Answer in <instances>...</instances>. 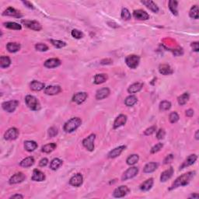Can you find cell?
<instances>
[{
  "instance_id": "cell-10",
  "label": "cell",
  "mask_w": 199,
  "mask_h": 199,
  "mask_svg": "<svg viewBox=\"0 0 199 199\" xmlns=\"http://www.w3.org/2000/svg\"><path fill=\"white\" fill-rule=\"evenodd\" d=\"M130 190L127 186H120V187H117L115 190L114 191V193H113V195H114V198H123L125 195H128L129 193Z\"/></svg>"
},
{
  "instance_id": "cell-17",
  "label": "cell",
  "mask_w": 199,
  "mask_h": 199,
  "mask_svg": "<svg viewBox=\"0 0 199 199\" xmlns=\"http://www.w3.org/2000/svg\"><path fill=\"white\" fill-rule=\"evenodd\" d=\"M62 91L59 86H48L44 89V93L47 95H56Z\"/></svg>"
},
{
  "instance_id": "cell-33",
  "label": "cell",
  "mask_w": 199,
  "mask_h": 199,
  "mask_svg": "<svg viewBox=\"0 0 199 199\" xmlns=\"http://www.w3.org/2000/svg\"><path fill=\"white\" fill-rule=\"evenodd\" d=\"M34 162H35L34 158L32 157H27V158H25L24 160H22V161L20 162V165L21 167H25V168H27V167L33 166Z\"/></svg>"
},
{
  "instance_id": "cell-50",
  "label": "cell",
  "mask_w": 199,
  "mask_h": 199,
  "mask_svg": "<svg viewBox=\"0 0 199 199\" xmlns=\"http://www.w3.org/2000/svg\"><path fill=\"white\" fill-rule=\"evenodd\" d=\"M58 128H55V127H52V128H49L48 130V135L49 136L53 138V137H55L57 135H58Z\"/></svg>"
},
{
  "instance_id": "cell-41",
  "label": "cell",
  "mask_w": 199,
  "mask_h": 199,
  "mask_svg": "<svg viewBox=\"0 0 199 199\" xmlns=\"http://www.w3.org/2000/svg\"><path fill=\"white\" fill-rule=\"evenodd\" d=\"M137 101H138V99H137L136 97L134 96V95H130L125 99V103L126 106L132 107L133 105H135L137 103Z\"/></svg>"
},
{
  "instance_id": "cell-58",
  "label": "cell",
  "mask_w": 199,
  "mask_h": 199,
  "mask_svg": "<svg viewBox=\"0 0 199 199\" xmlns=\"http://www.w3.org/2000/svg\"><path fill=\"white\" fill-rule=\"evenodd\" d=\"M10 198H23V196L21 195H14L10 197Z\"/></svg>"
},
{
  "instance_id": "cell-19",
  "label": "cell",
  "mask_w": 199,
  "mask_h": 199,
  "mask_svg": "<svg viewBox=\"0 0 199 199\" xmlns=\"http://www.w3.org/2000/svg\"><path fill=\"white\" fill-rule=\"evenodd\" d=\"M125 149H126V146H118V147L115 148V149L111 150V152L108 153V158L114 159V158H116V157H119V156L122 154V152H123Z\"/></svg>"
},
{
  "instance_id": "cell-44",
  "label": "cell",
  "mask_w": 199,
  "mask_h": 199,
  "mask_svg": "<svg viewBox=\"0 0 199 199\" xmlns=\"http://www.w3.org/2000/svg\"><path fill=\"white\" fill-rule=\"evenodd\" d=\"M51 43L52 44V45H54L57 48H62V47H64L65 46H66V42L59 41V40H51Z\"/></svg>"
},
{
  "instance_id": "cell-37",
  "label": "cell",
  "mask_w": 199,
  "mask_h": 199,
  "mask_svg": "<svg viewBox=\"0 0 199 199\" xmlns=\"http://www.w3.org/2000/svg\"><path fill=\"white\" fill-rule=\"evenodd\" d=\"M4 26L8 29L15 30V31H20L22 29L21 25L15 23V22H7V23H4Z\"/></svg>"
},
{
  "instance_id": "cell-6",
  "label": "cell",
  "mask_w": 199,
  "mask_h": 199,
  "mask_svg": "<svg viewBox=\"0 0 199 199\" xmlns=\"http://www.w3.org/2000/svg\"><path fill=\"white\" fill-rule=\"evenodd\" d=\"M140 62V58L139 56L135 55H128L126 58H125V62L126 65L129 67L130 68H136L138 67V64H139Z\"/></svg>"
},
{
  "instance_id": "cell-60",
  "label": "cell",
  "mask_w": 199,
  "mask_h": 199,
  "mask_svg": "<svg viewBox=\"0 0 199 199\" xmlns=\"http://www.w3.org/2000/svg\"><path fill=\"white\" fill-rule=\"evenodd\" d=\"M195 138H196V139H198V130H197L196 134H195Z\"/></svg>"
},
{
  "instance_id": "cell-1",
  "label": "cell",
  "mask_w": 199,
  "mask_h": 199,
  "mask_svg": "<svg viewBox=\"0 0 199 199\" xmlns=\"http://www.w3.org/2000/svg\"><path fill=\"white\" fill-rule=\"evenodd\" d=\"M195 175V171H191V172H187V173H184V174H182L181 176H180L179 177H177L176 180H175V181L173 183L171 187L169 188V190L172 191L177 188V187H184V186L187 185V184L191 182V181L193 179Z\"/></svg>"
},
{
  "instance_id": "cell-20",
  "label": "cell",
  "mask_w": 199,
  "mask_h": 199,
  "mask_svg": "<svg viewBox=\"0 0 199 199\" xmlns=\"http://www.w3.org/2000/svg\"><path fill=\"white\" fill-rule=\"evenodd\" d=\"M31 180L33 181H38V182L44 181L45 180V175L41 170L35 169L33 171V175L32 177H31Z\"/></svg>"
},
{
  "instance_id": "cell-51",
  "label": "cell",
  "mask_w": 199,
  "mask_h": 199,
  "mask_svg": "<svg viewBox=\"0 0 199 199\" xmlns=\"http://www.w3.org/2000/svg\"><path fill=\"white\" fill-rule=\"evenodd\" d=\"M156 130H157V126H152L150 128H147V129L145 131V135H151L153 133L156 132Z\"/></svg>"
},
{
  "instance_id": "cell-22",
  "label": "cell",
  "mask_w": 199,
  "mask_h": 199,
  "mask_svg": "<svg viewBox=\"0 0 199 199\" xmlns=\"http://www.w3.org/2000/svg\"><path fill=\"white\" fill-rule=\"evenodd\" d=\"M173 172L174 171H173V167H170V168H168L165 171H163L161 173V176H160V181L161 182H166V181L172 177Z\"/></svg>"
},
{
  "instance_id": "cell-26",
  "label": "cell",
  "mask_w": 199,
  "mask_h": 199,
  "mask_svg": "<svg viewBox=\"0 0 199 199\" xmlns=\"http://www.w3.org/2000/svg\"><path fill=\"white\" fill-rule=\"evenodd\" d=\"M6 49L10 53H16L20 50V44L16 42H9L6 44Z\"/></svg>"
},
{
  "instance_id": "cell-34",
  "label": "cell",
  "mask_w": 199,
  "mask_h": 199,
  "mask_svg": "<svg viewBox=\"0 0 199 199\" xmlns=\"http://www.w3.org/2000/svg\"><path fill=\"white\" fill-rule=\"evenodd\" d=\"M177 6H178L177 1H175V0H170V1L169 2V9H170V10L171 11V12L174 16L178 15Z\"/></svg>"
},
{
  "instance_id": "cell-49",
  "label": "cell",
  "mask_w": 199,
  "mask_h": 199,
  "mask_svg": "<svg viewBox=\"0 0 199 199\" xmlns=\"http://www.w3.org/2000/svg\"><path fill=\"white\" fill-rule=\"evenodd\" d=\"M163 147V143H160V142L157 143V145H155V146L152 148V149H151V153H156V152H159V151L161 150Z\"/></svg>"
},
{
  "instance_id": "cell-14",
  "label": "cell",
  "mask_w": 199,
  "mask_h": 199,
  "mask_svg": "<svg viewBox=\"0 0 199 199\" xmlns=\"http://www.w3.org/2000/svg\"><path fill=\"white\" fill-rule=\"evenodd\" d=\"M88 97V94L85 92H79V93H76L72 97V101L76 103L77 104H81Z\"/></svg>"
},
{
  "instance_id": "cell-25",
  "label": "cell",
  "mask_w": 199,
  "mask_h": 199,
  "mask_svg": "<svg viewBox=\"0 0 199 199\" xmlns=\"http://www.w3.org/2000/svg\"><path fill=\"white\" fill-rule=\"evenodd\" d=\"M159 72L160 74L164 75V76H168V75H171L173 72V70L169 65L163 64L160 65L159 67Z\"/></svg>"
},
{
  "instance_id": "cell-42",
  "label": "cell",
  "mask_w": 199,
  "mask_h": 199,
  "mask_svg": "<svg viewBox=\"0 0 199 199\" xmlns=\"http://www.w3.org/2000/svg\"><path fill=\"white\" fill-rule=\"evenodd\" d=\"M189 16H190L191 18L195 19V20H198V6H193L191 9L190 12H189Z\"/></svg>"
},
{
  "instance_id": "cell-4",
  "label": "cell",
  "mask_w": 199,
  "mask_h": 199,
  "mask_svg": "<svg viewBox=\"0 0 199 199\" xmlns=\"http://www.w3.org/2000/svg\"><path fill=\"white\" fill-rule=\"evenodd\" d=\"M95 138H96V135H95V134H91V135H89L88 137L84 138L83 141H82V145H83L84 147H85L87 150L90 151V152L94 150Z\"/></svg>"
},
{
  "instance_id": "cell-55",
  "label": "cell",
  "mask_w": 199,
  "mask_h": 199,
  "mask_svg": "<svg viewBox=\"0 0 199 199\" xmlns=\"http://www.w3.org/2000/svg\"><path fill=\"white\" fill-rule=\"evenodd\" d=\"M47 163H48V160L47 158H44L42 160H41V161L39 162V166L40 167H45L47 166Z\"/></svg>"
},
{
  "instance_id": "cell-52",
  "label": "cell",
  "mask_w": 199,
  "mask_h": 199,
  "mask_svg": "<svg viewBox=\"0 0 199 199\" xmlns=\"http://www.w3.org/2000/svg\"><path fill=\"white\" fill-rule=\"evenodd\" d=\"M165 135H166V132L163 129H160L158 132H157V137L158 139H163V138L165 137Z\"/></svg>"
},
{
  "instance_id": "cell-11",
  "label": "cell",
  "mask_w": 199,
  "mask_h": 199,
  "mask_svg": "<svg viewBox=\"0 0 199 199\" xmlns=\"http://www.w3.org/2000/svg\"><path fill=\"white\" fill-rule=\"evenodd\" d=\"M26 179V176L22 172H19V173H16L15 174L12 175L9 179V183L10 184H19V183L23 182Z\"/></svg>"
},
{
  "instance_id": "cell-45",
  "label": "cell",
  "mask_w": 199,
  "mask_h": 199,
  "mask_svg": "<svg viewBox=\"0 0 199 199\" xmlns=\"http://www.w3.org/2000/svg\"><path fill=\"white\" fill-rule=\"evenodd\" d=\"M122 18L124 20H129L131 19L132 16L131 13H130L129 10L126 8H123L122 10Z\"/></svg>"
},
{
  "instance_id": "cell-54",
  "label": "cell",
  "mask_w": 199,
  "mask_h": 199,
  "mask_svg": "<svg viewBox=\"0 0 199 199\" xmlns=\"http://www.w3.org/2000/svg\"><path fill=\"white\" fill-rule=\"evenodd\" d=\"M191 46H192V47L193 48V50L195 51V52H198L199 51V44H198V42H192V44H191Z\"/></svg>"
},
{
  "instance_id": "cell-32",
  "label": "cell",
  "mask_w": 199,
  "mask_h": 199,
  "mask_svg": "<svg viewBox=\"0 0 199 199\" xmlns=\"http://www.w3.org/2000/svg\"><path fill=\"white\" fill-rule=\"evenodd\" d=\"M108 77L107 75L104 74V73H102V74H97L96 76H94V83L95 84H102L103 82H106L107 80Z\"/></svg>"
},
{
  "instance_id": "cell-28",
  "label": "cell",
  "mask_w": 199,
  "mask_h": 199,
  "mask_svg": "<svg viewBox=\"0 0 199 199\" xmlns=\"http://www.w3.org/2000/svg\"><path fill=\"white\" fill-rule=\"evenodd\" d=\"M143 84L142 82H135L130 86L128 89V92L129 93H136L139 92L142 89Z\"/></svg>"
},
{
  "instance_id": "cell-13",
  "label": "cell",
  "mask_w": 199,
  "mask_h": 199,
  "mask_svg": "<svg viewBox=\"0 0 199 199\" xmlns=\"http://www.w3.org/2000/svg\"><path fill=\"white\" fill-rule=\"evenodd\" d=\"M3 16H8V17H16V18H21L23 17L21 13H20V11H18L17 9H14L12 7H9L6 9V10L3 12L2 13Z\"/></svg>"
},
{
  "instance_id": "cell-57",
  "label": "cell",
  "mask_w": 199,
  "mask_h": 199,
  "mask_svg": "<svg viewBox=\"0 0 199 199\" xmlns=\"http://www.w3.org/2000/svg\"><path fill=\"white\" fill-rule=\"evenodd\" d=\"M194 115V111L192 109H189L186 111V116L187 117H192Z\"/></svg>"
},
{
  "instance_id": "cell-18",
  "label": "cell",
  "mask_w": 199,
  "mask_h": 199,
  "mask_svg": "<svg viewBox=\"0 0 199 199\" xmlns=\"http://www.w3.org/2000/svg\"><path fill=\"white\" fill-rule=\"evenodd\" d=\"M127 122V116L125 114H120L118 117H117V118L115 119L114 122V128H118L120 127L123 126L126 124Z\"/></svg>"
},
{
  "instance_id": "cell-21",
  "label": "cell",
  "mask_w": 199,
  "mask_h": 199,
  "mask_svg": "<svg viewBox=\"0 0 199 199\" xmlns=\"http://www.w3.org/2000/svg\"><path fill=\"white\" fill-rule=\"evenodd\" d=\"M110 93H111V91H110L109 89L107 88V87L100 89V90H98L97 91L96 99L99 100L105 99V98H107L109 96Z\"/></svg>"
},
{
  "instance_id": "cell-43",
  "label": "cell",
  "mask_w": 199,
  "mask_h": 199,
  "mask_svg": "<svg viewBox=\"0 0 199 199\" xmlns=\"http://www.w3.org/2000/svg\"><path fill=\"white\" fill-rule=\"evenodd\" d=\"M171 107V103L167 100H163V101L160 102V110L162 111H166L170 109Z\"/></svg>"
},
{
  "instance_id": "cell-35",
  "label": "cell",
  "mask_w": 199,
  "mask_h": 199,
  "mask_svg": "<svg viewBox=\"0 0 199 199\" xmlns=\"http://www.w3.org/2000/svg\"><path fill=\"white\" fill-rule=\"evenodd\" d=\"M11 65V60L8 56H1L0 58V67L2 68H6Z\"/></svg>"
},
{
  "instance_id": "cell-56",
  "label": "cell",
  "mask_w": 199,
  "mask_h": 199,
  "mask_svg": "<svg viewBox=\"0 0 199 199\" xmlns=\"http://www.w3.org/2000/svg\"><path fill=\"white\" fill-rule=\"evenodd\" d=\"M22 2L23 3V4L25 5V6H27V8H29V9H34V7H33V6L32 5V3L30 2H27V1H23Z\"/></svg>"
},
{
  "instance_id": "cell-38",
  "label": "cell",
  "mask_w": 199,
  "mask_h": 199,
  "mask_svg": "<svg viewBox=\"0 0 199 199\" xmlns=\"http://www.w3.org/2000/svg\"><path fill=\"white\" fill-rule=\"evenodd\" d=\"M57 146L55 143H49V144L44 145L42 147V152H45V153H50V152H53L55 149H56Z\"/></svg>"
},
{
  "instance_id": "cell-36",
  "label": "cell",
  "mask_w": 199,
  "mask_h": 199,
  "mask_svg": "<svg viewBox=\"0 0 199 199\" xmlns=\"http://www.w3.org/2000/svg\"><path fill=\"white\" fill-rule=\"evenodd\" d=\"M62 160H61L58 158H55L54 160H52L50 163V168L52 170H56L59 168L62 165Z\"/></svg>"
},
{
  "instance_id": "cell-30",
  "label": "cell",
  "mask_w": 199,
  "mask_h": 199,
  "mask_svg": "<svg viewBox=\"0 0 199 199\" xmlns=\"http://www.w3.org/2000/svg\"><path fill=\"white\" fill-rule=\"evenodd\" d=\"M37 143L34 141H26L24 142V149L27 152H33L37 148Z\"/></svg>"
},
{
  "instance_id": "cell-47",
  "label": "cell",
  "mask_w": 199,
  "mask_h": 199,
  "mask_svg": "<svg viewBox=\"0 0 199 199\" xmlns=\"http://www.w3.org/2000/svg\"><path fill=\"white\" fill-rule=\"evenodd\" d=\"M71 34L73 37L76 38V39H80V38L83 37V33H82V31H79V30L77 29L72 30Z\"/></svg>"
},
{
  "instance_id": "cell-27",
  "label": "cell",
  "mask_w": 199,
  "mask_h": 199,
  "mask_svg": "<svg viewBox=\"0 0 199 199\" xmlns=\"http://www.w3.org/2000/svg\"><path fill=\"white\" fill-rule=\"evenodd\" d=\"M153 183V179H152V178H149V179L146 180L145 182H143L142 184H141L140 189H141L142 191H143V192H148V191H149L152 187Z\"/></svg>"
},
{
  "instance_id": "cell-24",
  "label": "cell",
  "mask_w": 199,
  "mask_h": 199,
  "mask_svg": "<svg viewBox=\"0 0 199 199\" xmlns=\"http://www.w3.org/2000/svg\"><path fill=\"white\" fill-rule=\"evenodd\" d=\"M61 65V61L58 58H50L45 61L44 66L48 68H53L58 67Z\"/></svg>"
},
{
  "instance_id": "cell-59",
  "label": "cell",
  "mask_w": 199,
  "mask_h": 199,
  "mask_svg": "<svg viewBox=\"0 0 199 199\" xmlns=\"http://www.w3.org/2000/svg\"><path fill=\"white\" fill-rule=\"evenodd\" d=\"M191 198H195V199H198L199 198V195L198 194H194V195H192L190 197Z\"/></svg>"
},
{
  "instance_id": "cell-16",
  "label": "cell",
  "mask_w": 199,
  "mask_h": 199,
  "mask_svg": "<svg viewBox=\"0 0 199 199\" xmlns=\"http://www.w3.org/2000/svg\"><path fill=\"white\" fill-rule=\"evenodd\" d=\"M133 16L136 20H147L149 19V15L144 10L137 9L133 12Z\"/></svg>"
},
{
  "instance_id": "cell-40",
  "label": "cell",
  "mask_w": 199,
  "mask_h": 199,
  "mask_svg": "<svg viewBox=\"0 0 199 199\" xmlns=\"http://www.w3.org/2000/svg\"><path fill=\"white\" fill-rule=\"evenodd\" d=\"M138 160H139V157L137 154H132V155L129 156L127 159L126 162L127 164L130 165V166H132V165H135V163H138Z\"/></svg>"
},
{
  "instance_id": "cell-7",
  "label": "cell",
  "mask_w": 199,
  "mask_h": 199,
  "mask_svg": "<svg viewBox=\"0 0 199 199\" xmlns=\"http://www.w3.org/2000/svg\"><path fill=\"white\" fill-rule=\"evenodd\" d=\"M22 23L24 24L27 27H28L29 29L33 30L35 31H39L42 29V26L41 25V23L39 22L36 21V20H22Z\"/></svg>"
},
{
  "instance_id": "cell-46",
  "label": "cell",
  "mask_w": 199,
  "mask_h": 199,
  "mask_svg": "<svg viewBox=\"0 0 199 199\" xmlns=\"http://www.w3.org/2000/svg\"><path fill=\"white\" fill-rule=\"evenodd\" d=\"M179 115H178V114L177 112H172L171 114H170V116H169V120H170V123L172 124H174L176 123V122H177L178 121H179Z\"/></svg>"
},
{
  "instance_id": "cell-53",
  "label": "cell",
  "mask_w": 199,
  "mask_h": 199,
  "mask_svg": "<svg viewBox=\"0 0 199 199\" xmlns=\"http://www.w3.org/2000/svg\"><path fill=\"white\" fill-rule=\"evenodd\" d=\"M173 154H170V155L167 156L166 158L164 159L163 163H164V164H168V163H171V162L173 161Z\"/></svg>"
},
{
  "instance_id": "cell-39",
  "label": "cell",
  "mask_w": 199,
  "mask_h": 199,
  "mask_svg": "<svg viewBox=\"0 0 199 199\" xmlns=\"http://www.w3.org/2000/svg\"><path fill=\"white\" fill-rule=\"evenodd\" d=\"M189 98H190V96H189L188 93H184V94L181 95V96L177 98L178 103H179L181 106H184V104H186V103H187V101L189 100Z\"/></svg>"
},
{
  "instance_id": "cell-2",
  "label": "cell",
  "mask_w": 199,
  "mask_h": 199,
  "mask_svg": "<svg viewBox=\"0 0 199 199\" xmlns=\"http://www.w3.org/2000/svg\"><path fill=\"white\" fill-rule=\"evenodd\" d=\"M82 124V120L79 117H72L65 124L64 131L66 132L70 133L76 131Z\"/></svg>"
},
{
  "instance_id": "cell-8",
  "label": "cell",
  "mask_w": 199,
  "mask_h": 199,
  "mask_svg": "<svg viewBox=\"0 0 199 199\" xmlns=\"http://www.w3.org/2000/svg\"><path fill=\"white\" fill-rule=\"evenodd\" d=\"M20 132L17 128H11L8 129L4 134V138L7 141H12V140L17 139V137L19 136Z\"/></svg>"
},
{
  "instance_id": "cell-9",
  "label": "cell",
  "mask_w": 199,
  "mask_h": 199,
  "mask_svg": "<svg viewBox=\"0 0 199 199\" xmlns=\"http://www.w3.org/2000/svg\"><path fill=\"white\" fill-rule=\"evenodd\" d=\"M138 167H131V168L128 169V170L124 173L123 176H122V180L123 181H128V180L129 179H132V178L135 177L138 174Z\"/></svg>"
},
{
  "instance_id": "cell-31",
  "label": "cell",
  "mask_w": 199,
  "mask_h": 199,
  "mask_svg": "<svg viewBox=\"0 0 199 199\" xmlns=\"http://www.w3.org/2000/svg\"><path fill=\"white\" fill-rule=\"evenodd\" d=\"M158 167V163H154V162H152V163H149L146 165L143 169V171L146 173H152V172L155 171L156 170Z\"/></svg>"
},
{
  "instance_id": "cell-29",
  "label": "cell",
  "mask_w": 199,
  "mask_h": 199,
  "mask_svg": "<svg viewBox=\"0 0 199 199\" xmlns=\"http://www.w3.org/2000/svg\"><path fill=\"white\" fill-rule=\"evenodd\" d=\"M30 87H31V89L33 90V91H41V90H42L44 88L45 86H44V84L43 82L33 80L31 82Z\"/></svg>"
},
{
  "instance_id": "cell-3",
  "label": "cell",
  "mask_w": 199,
  "mask_h": 199,
  "mask_svg": "<svg viewBox=\"0 0 199 199\" xmlns=\"http://www.w3.org/2000/svg\"><path fill=\"white\" fill-rule=\"evenodd\" d=\"M25 102L28 107L32 111H39L41 109V104L39 100L37 99L34 96L27 95L25 98Z\"/></svg>"
},
{
  "instance_id": "cell-15",
  "label": "cell",
  "mask_w": 199,
  "mask_h": 199,
  "mask_svg": "<svg viewBox=\"0 0 199 199\" xmlns=\"http://www.w3.org/2000/svg\"><path fill=\"white\" fill-rule=\"evenodd\" d=\"M198 159V157L195 154H192V155H190L185 160H184V163H182L181 167H180V170H183V169L186 168V167H188L192 165H193L194 163H195V161Z\"/></svg>"
},
{
  "instance_id": "cell-48",
  "label": "cell",
  "mask_w": 199,
  "mask_h": 199,
  "mask_svg": "<svg viewBox=\"0 0 199 199\" xmlns=\"http://www.w3.org/2000/svg\"><path fill=\"white\" fill-rule=\"evenodd\" d=\"M35 48L38 52H47L48 50V47L46 44H42V43H38L35 45Z\"/></svg>"
},
{
  "instance_id": "cell-5",
  "label": "cell",
  "mask_w": 199,
  "mask_h": 199,
  "mask_svg": "<svg viewBox=\"0 0 199 199\" xmlns=\"http://www.w3.org/2000/svg\"><path fill=\"white\" fill-rule=\"evenodd\" d=\"M19 105V102L16 100H9V101H6L2 103V109L8 113H12L15 111V110L17 109V107Z\"/></svg>"
},
{
  "instance_id": "cell-12",
  "label": "cell",
  "mask_w": 199,
  "mask_h": 199,
  "mask_svg": "<svg viewBox=\"0 0 199 199\" xmlns=\"http://www.w3.org/2000/svg\"><path fill=\"white\" fill-rule=\"evenodd\" d=\"M82 181H83V177H82V174L76 173L74 176L72 177L71 179L69 180V184L73 187H79L82 185Z\"/></svg>"
},
{
  "instance_id": "cell-23",
  "label": "cell",
  "mask_w": 199,
  "mask_h": 199,
  "mask_svg": "<svg viewBox=\"0 0 199 199\" xmlns=\"http://www.w3.org/2000/svg\"><path fill=\"white\" fill-rule=\"evenodd\" d=\"M141 2L144 6H146L148 9H150L152 12H155V13L159 12V7L154 2L151 1V0H144V1H141Z\"/></svg>"
}]
</instances>
